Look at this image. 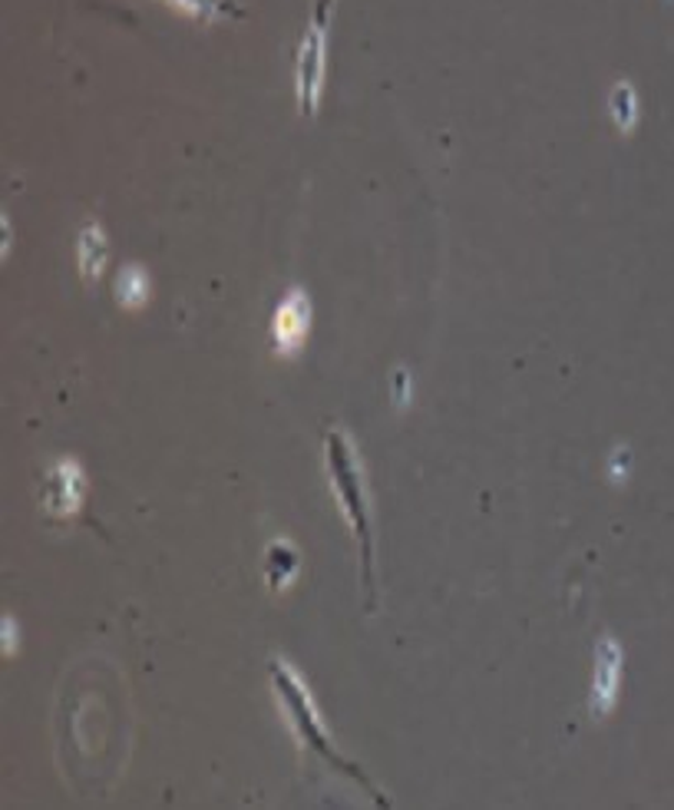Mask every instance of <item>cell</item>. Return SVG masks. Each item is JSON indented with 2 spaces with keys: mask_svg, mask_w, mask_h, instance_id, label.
Returning <instances> with one entry per match:
<instances>
[{
  "mask_svg": "<svg viewBox=\"0 0 674 810\" xmlns=\"http://www.w3.org/2000/svg\"><path fill=\"white\" fill-rule=\"evenodd\" d=\"M328 470H331V487L338 493L341 513L347 526L357 533L361 543V583L367 593V609L374 612L377 606V576H374V533H371V503H367V480L364 467L354 447V437L341 427H331L328 437Z\"/></svg>",
  "mask_w": 674,
  "mask_h": 810,
  "instance_id": "1",
  "label": "cell"
},
{
  "mask_svg": "<svg viewBox=\"0 0 674 810\" xmlns=\"http://www.w3.org/2000/svg\"><path fill=\"white\" fill-rule=\"evenodd\" d=\"M268 675H271V685H275V695H278V702H281V708H285V718H288V725H291V732H295V738L298 742H304L318 758H324V765H331V768H338L341 775H347V778H354L374 801H381V804H387L384 798H381V791L367 781V775H361L357 771V765L354 761H347L338 748H334V742H331V735L324 732V725H321V715H318V708H314V699H311V692H308V685H304V679L285 662V659H275L271 665H268Z\"/></svg>",
  "mask_w": 674,
  "mask_h": 810,
  "instance_id": "2",
  "label": "cell"
},
{
  "mask_svg": "<svg viewBox=\"0 0 674 810\" xmlns=\"http://www.w3.org/2000/svg\"><path fill=\"white\" fill-rule=\"evenodd\" d=\"M334 13V0H314L311 20L298 40L295 56V93L304 116L318 113L321 93H324V73H328V23Z\"/></svg>",
  "mask_w": 674,
  "mask_h": 810,
  "instance_id": "3",
  "label": "cell"
},
{
  "mask_svg": "<svg viewBox=\"0 0 674 810\" xmlns=\"http://www.w3.org/2000/svg\"><path fill=\"white\" fill-rule=\"evenodd\" d=\"M311 331V301L301 288H291L278 308H275V318H271V341H275V351L278 354H295L301 351L304 338Z\"/></svg>",
  "mask_w": 674,
  "mask_h": 810,
  "instance_id": "4",
  "label": "cell"
},
{
  "mask_svg": "<svg viewBox=\"0 0 674 810\" xmlns=\"http://www.w3.org/2000/svg\"><path fill=\"white\" fill-rule=\"evenodd\" d=\"M619 685H622V649L616 639H602L596 649V679H592V708L609 715L619 702Z\"/></svg>",
  "mask_w": 674,
  "mask_h": 810,
  "instance_id": "5",
  "label": "cell"
},
{
  "mask_svg": "<svg viewBox=\"0 0 674 810\" xmlns=\"http://www.w3.org/2000/svg\"><path fill=\"white\" fill-rule=\"evenodd\" d=\"M106 255H109V245H106V235L96 222H89L83 232H79V245H76V262H79V275L83 281H96L103 271H106Z\"/></svg>",
  "mask_w": 674,
  "mask_h": 810,
  "instance_id": "6",
  "label": "cell"
},
{
  "mask_svg": "<svg viewBox=\"0 0 674 810\" xmlns=\"http://www.w3.org/2000/svg\"><path fill=\"white\" fill-rule=\"evenodd\" d=\"M116 298H119V305L129 308V311L142 308L146 298H149V275H146L139 265H126V268H119V275H116Z\"/></svg>",
  "mask_w": 674,
  "mask_h": 810,
  "instance_id": "7",
  "label": "cell"
},
{
  "mask_svg": "<svg viewBox=\"0 0 674 810\" xmlns=\"http://www.w3.org/2000/svg\"><path fill=\"white\" fill-rule=\"evenodd\" d=\"M639 116H642V106H639V93H635V86L632 83H619L616 89H612V119H616V126L622 129V132H632L635 129V122H639Z\"/></svg>",
  "mask_w": 674,
  "mask_h": 810,
  "instance_id": "8",
  "label": "cell"
},
{
  "mask_svg": "<svg viewBox=\"0 0 674 810\" xmlns=\"http://www.w3.org/2000/svg\"><path fill=\"white\" fill-rule=\"evenodd\" d=\"M169 7H175L185 17L195 20H222V17H242V10L232 0H162Z\"/></svg>",
  "mask_w": 674,
  "mask_h": 810,
  "instance_id": "9",
  "label": "cell"
},
{
  "mask_svg": "<svg viewBox=\"0 0 674 810\" xmlns=\"http://www.w3.org/2000/svg\"><path fill=\"white\" fill-rule=\"evenodd\" d=\"M295 573H298V553L288 543H281V540L271 543L268 546V579L285 586Z\"/></svg>",
  "mask_w": 674,
  "mask_h": 810,
  "instance_id": "10",
  "label": "cell"
}]
</instances>
